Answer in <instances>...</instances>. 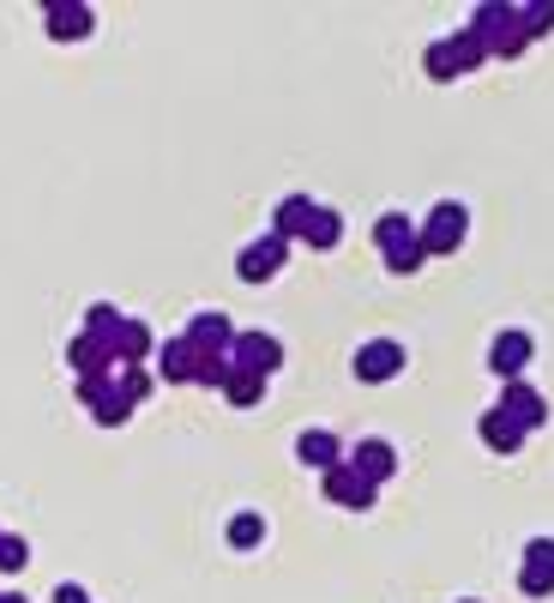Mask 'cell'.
Listing matches in <instances>:
<instances>
[{"label":"cell","mask_w":554,"mask_h":603,"mask_svg":"<svg viewBox=\"0 0 554 603\" xmlns=\"http://www.w3.org/2000/svg\"><path fill=\"white\" fill-rule=\"evenodd\" d=\"M465 230H470V211L458 206V199H440V206L416 223V248L422 254H452L458 242H465Z\"/></svg>","instance_id":"cell-1"},{"label":"cell","mask_w":554,"mask_h":603,"mask_svg":"<svg viewBox=\"0 0 554 603\" xmlns=\"http://www.w3.org/2000/svg\"><path fill=\"white\" fill-rule=\"evenodd\" d=\"M230 368L271 381V374L284 368V344L271 339V332H235V339H230Z\"/></svg>","instance_id":"cell-2"},{"label":"cell","mask_w":554,"mask_h":603,"mask_svg":"<svg viewBox=\"0 0 554 603\" xmlns=\"http://www.w3.org/2000/svg\"><path fill=\"white\" fill-rule=\"evenodd\" d=\"M290 266V242L284 236H259L242 248V260H235V272L247 278V284H271V278Z\"/></svg>","instance_id":"cell-3"},{"label":"cell","mask_w":554,"mask_h":603,"mask_svg":"<svg viewBox=\"0 0 554 603\" xmlns=\"http://www.w3.org/2000/svg\"><path fill=\"white\" fill-rule=\"evenodd\" d=\"M530 356H537V339H530L525 327H506L501 339L489 344V368H494V374H501V381H525Z\"/></svg>","instance_id":"cell-4"},{"label":"cell","mask_w":554,"mask_h":603,"mask_svg":"<svg viewBox=\"0 0 554 603\" xmlns=\"http://www.w3.org/2000/svg\"><path fill=\"white\" fill-rule=\"evenodd\" d=\"M78 398L90 405V417L103 422V429H121V422L133 417V405L121 398V386L109 381V374H85V381H78Z\"/></svg>","instance_id":"cell-5"},{"label":"cell","mask_w":554,"mask_h":603,"mask_svg":"<svg viewBox=\"0 0 554 603\" xmlns=\"http://www.w3.org/2000/svg\"><path fill=\"white\" fill-rule=\"evenodd\" d=\"M392 374H404V344L368 339V344L356 350V381H361V386H380V381H392Z\"/></svg>","instance_id":"cell-6"},{"label":"cell","mask_w":554,"mask_h":603,"mask_svg":"<svg viewBox=\"0 0 554 603\" xmlns=\"http://www.w3.org/2000/svg\"><path fill=\"white\" fill-rule=\"evenodd\" d=\"M320 489H325V501H332V507H349V513L374 507V495H380V489H374V483H361V477L349 471L344 459H337L332 471H320Z\"/></svg>","instance_id":"cell-7"},{"label":"cell","mask_w":554,"mask_h":603,"mask_svg":"<svg viewBox=\"0 0 554 603\" xmlns=\"http://www.w3.org/2000/svg\"><path fill=\"white\" fill-rule=\"evenodd\" d=\"M518 586H525V598H549V591H554V538H530L525 543Z\"/></svg>","instance_id":"cell-8"},{"label":"cell","mask_w":554,"mask_h":603,"mask_svg":"<svg viewBox=\"0 0 554 603\" xmlns=\"http://www.w3.org/2000/svg\"><path fill=\"white\" fill-rule=\"evenodd\" d=\"M494 410H506V417H513L525 434L549 422V398H542L530 381H506V393H501V405H494Z\"/></svg>","instance_id":"cell-9"},{"label":"cell","mask_w":554,"mask_h":603,"mask_svg":"<svg viewBox=\"0 0 554 603\" xmlns=\"http://www.w3.org/2000/svg\"><path fill=\"white\" fill-rule=\"evenodd\" d=\"M42 25H49L54 42H78V37H90L97 13H90V7H78V0H49V7H42Z\"/></svg>","instance_id":"cell-10"},{"label":"cell","mask_w":554,"mask_h":603,"mask_svg":"<svg viewBox=\"0 0 554 603\" xmlns=\"http://www.w3.org/2000/svg\"><path fill=\"white\" fill-rule=\"evenodd\" d=\"M181 339L194 344L199 356H230V339H235V327L218 315V308H206V315H194V320H187V332H181Z\"/></svg>","instance_id":"cell-11"},{"label":"cell","mask_w":554,"mask_h":603,"mask_svg":"<svg viewBox=\"0 0 554 603\" xmlns=\"http://www.w3.org/2000/svg\"><path fill=\"white\" fill-rule=\"evenodd\" d=\"M344 465H349V471L361 477V483H374V489H380V483H386L392 471H398V453H392L386 441H361L356 453H344Z\"/></svg>","instance_id":"cell-12"},{"label":"cell","mask_w":554,"mask_h":603,"mask_svg":"<svg viewBox=\"0 0 554 603\" xmlns=\"http://www.w3.org/2000/svg\"><path fill=\"white\" fill-rule=\"evenodd\" d=\"M296 459L313 465V471H332V465L344 459V441H337L332 429H301L296 434Z\"/></svg>","instance_id":"cell-13"},{"label":"cell","mask_w":554,"mask_h":603,"mask_svg":"<svg viewBox=\"0 0 554 603\" xmlns=\"http://www.w3.org/2000/svg\"><path fill=\"white\" fill-rule=\"evenodd\" d=\"M313 206L320 199H308V194H290V199H278V211H271V236H284V242H296L301 230H308V218H313Z\"/></svg>","instance_id":"cell-14"},{"label":"cell","mask_w":554,"mask_h":603,"mask_svg":"<svg viewBox=\"0 0 554 603\" xmlns=\"http://www.w3.org/2000/svg\"><path fill=\"white\" fill-rule=\"evenodd\" d=\"M518 25V7H506V0H489V7H477V13H470V37H482V42H494L501 37V30H513Z\"/></svg>","instance_id":"cell-15"},{"label":"cell","mask_w":554,"mask_h":603,"mask_svg":"<svg viewBox=\"0 0 554 603\" xmlns=\"http://www.w3.org/2000/svg\"><path fill=\"white\" fill-rule=\"evenodd\" d=\"M66 362H73V374L85 381V374H109V368H115V356H109L97 339H85V332H78V339L66 344Z\"/></svg>","instance_id":"cell-16"},{"label":"cell","mask_w":554,"mask_h":603,"mask_svg":"<svg viewBox=\"0 0 554 603\" xmlns=\"http://www.w3.org/2000/svg\"><path fill=\"white\" fill-rule=\"evenodd\" d=\"M157 350V339H151V327L145 320H121V332H115V362H145V356Z\"/></svg>","instance_id":"cell-17"},{"label":"cell","mask_w":554,"mask_h":603,"mask_svg":"<svg viewBox=\"0 0 554 603\" xmlns=\"http://www.w3.org/2000/svg\"><path fill=\"white\" fill-rule=\"evenodd\" d=\"M301 242H308L313 254L337 248V242H344V218H337L332 206H313V218H308V230H301Z\"/></svg>","instance_id":"cell-18"},{"label":"cell","mask_w":554,"mask_h":603,"mask_svg":"<svg viewBox=\"0 0 554 603\" xmlns=\"http://www.w3.org/2000/svg\"><path fill=\"white\" fill-rule=\"evenodd\" d=\"M157 362H163V381L187 386V381H194V362H199V350H194L187 339H169L163 350H157Z\"/></svg>","instance_id":"cell-19"},{"label":"cell","mask_w":554,"mask_h":603,"mask_svg":"<svg viewBox=\"0 0 554 603\" xmlns=\"http://www.w3.org/2000/svg\"><path fill=\"white\" fill-rule=\"evenodd\" d=\"M482 441H489L494 453H518V446H525V429H518L506 410H482Z\"/></svg>","instance_id":"cell-20"},{"label":"cell","mask_w":554,"mask_h":603,"mask_svg":"<svg viewBox=\"0 0 554 603\" xmlns=\"http://www.w3.org/2000/svg\"><path fill=\"white\" fill-rule=\"evenodd\" d=\"M218 393L230 398L235 410H254L259 398H266V381H259V374H242V368H230V381H223Z\"/></svg>","instance_id":"cell-21"},{"label":"cell","mask_w":554,"mask_h":603,"mask_svg":"<svg viewBox=\"0 0 554 603\" xmlns=\"http://www.w3.org/2000/svg\"><path fill=\"white\" fill-rule=\"evenodd\" d=\"M404 242H416V223L404 218V211H386V218H374V248H380V254L404 248Z\"/></svg>","instance_id":"cell-22"},{"label":"cell","mask_w":554,"mask_h":603,"mask_svg":"<svg viewBox=\"0 0 554 603\" xmlns=\"http://www.w3.org/2000/svg\"><path fill=\"white\" fill-rule=\"evenodd\" d=\"M422 73H428L434 85L458 79V54H452V42H428V49H422Z\"/></svg>","instance_id":"cell-23"},{"label":"cell","mask_w":554,"mask_h":603,"mask_svg":"<svg viewBox=\"0 0 554 603\" xmlns=\"http://www.w3.org/2000/svg\"><path fill=\"white\" fill-rule=\"evenodd\" d=\"M115 386H121V398L139 410L145 398H151V374H145V362H121V381H115Z\"/></svg>","instance_id":"cell-24"},{"label":"cell","mask_w":554,"mask_h":603,"mask_svg":"<svg viewBox=\"0 0 554 603\" xmlns=\"http://www.w3.org/2000/svg\"><path fill=\"white\" fill-rule=\"evenodd\" d=\"M230 543H235V550H259V543H266V519H259V513H235V519H230Z\"/></svg>","instance_id":"cell-25"},{"label":"cell","mask_w":554,"mask_h":603,"mask_svg":"<svg viewBox=\"0 0 554 603\" xmlns=\"http://www.w3.org/2000/svg\"><path fill=\"white\" fill-rule=\"evenodd\" d=\"M518 30H525L530 42L549 37V30H554V7H549V0H530V7H518Z\"/></svg>","instance_id":"cell-26"},{"label":"cell","mask_w":554,"mask_h":603,"mask_svg":"<svg viewBox=\"0 0 554 603\" xmlns=\"http://www.w3.org/2000/svg\"><path fill=\"white\" fill-rule=\"evenodd\" d=\"M446 42H452V54H458V73H477V66L489 61V42L470 37V30H458V37H446Z\"/></svg>","instance_id":"cell-27"},{"label":"cell","mask_w":554,"mask_h":603,"mask_svg":"<svg viewBox=\"0 0 554 603\" xmlns=\"http://www.w3.org/2000/svg\"><path fill=\"white\" fill-rule=\"evenodd\" d=\"M25 562H30V543L19 531H0V574H25Z\"/></svg>","instance_id":"cell-28"},{"label":"cell","mask_w":554,"mask_h":603,"mask_svg":"<svg viewBox=\"0 0 554 603\" xmlns=\"http://www.w3.org/2000/svg\"><path fill=\"white\" fill-rule=\"evenodd\" d=\"M194 381H199V386H223V381H230V356H199V362H194Z\"/></svg>","instance_id":"cell-29"},{"label":"cell","mask_w":554,"mask_h":603,"mask_svg":"<svg viewBox=\"0 0 554 603\" xmlns=\"http://www.w3.org/2000/svg\"><path fill=\"white\" fill-rule=\"evenodd\" d=\"M525 49H530V37H525V30H518V25H513V30H501V37L489 42V54H501V61H518V54H525Z\"/></svg>","instance_id":"cell-30"},{"label":"cell","mask_w":554,"mask_h":603,"mask_svg":"<svg viewBox=\"0 0 554 603\" xmlns=\"http://www.w3.org/2000/svg\"><path fill=\"white\" fill-rule=\"evenodd\" d=\"M422 260H428V254L416 248V242H404V248H392V254H386V266H392V272H398V278H410Z\"/></svg>","instance_id":"cell-31"},{"label":"cell","mask_w":554,"mask_h":603,"mask_svg":"<svg viewBox=\"0 0 554 603\" xmlns=\"http://www.w3.org/2000/svg\"><path fill=\"white\" fill-rule=\"evenodd\" d=\"M49 603H90V591L85 586H73V579H66V586H54V598Z\"/></svg>","instance_id":"cell-32"},{"label":"cell","mask_w":554,"mask_h":603,"mask_svg":"<svg viewBox=\"0 0 554 603\" xmlns=\"http://www.w3.org/2000/svg\"><path fill=\"white\" fill-rule=\"evenodd\" d=\"M0 603H30V598H19V591H0Z\"/></svg>","instance_id":"cell-33"},{"label":"cell","mask_w":554,"mask_h":603,"mask_svg":"<svg viewBox=\"0 0 554 603\" xmlns=\"http://www.w3.org/2000/svg\"><path fill=\"white\" fill-rule=\"evenodd\" d=\"M465 603H470V598H465Z\"/></svg>","instance_id":"cell-34"}]
</instances>
